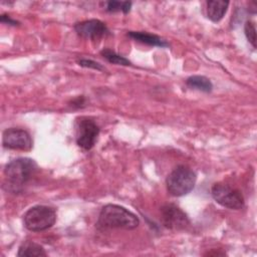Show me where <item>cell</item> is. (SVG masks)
I'll return each mask as SVG.
<instances>
[{"label": "cell", "instance_id": "cell-18", "mask_svg": "<svg viewBox=\"0 0 257 257\" xmlns=\"http://www.w3.org/2000/svg\"><path fill=\"white\" fill-rule=\"evenodd\" d=\"M0 21H1L2 23L9 24V25H13V26L18 25V21L12 19L10 16H8V15H6V14H2V15L0 16Z\"/></svg>", "mask_w": 257, "mask_h": 257}, {"label": "cell", "instance_id": "cell-7", "mask_svg": "<svg viewBox=\"0 0 257 257\" xmlns=\"http://www.w3.org/2000/svg\"><path fill=\"white\" fill-rule=\"evenodd\" d=\"M161 221L163 225L171 230H184L190 225L187 214L174 204H166L161 207Z\"/></svg>", "mask_w": 257, "mask_h": 257}, {"label": "cell", "instance_id": "cell-8", "mask_svg": "<svg viewBox=\"0 0 257 257\" xmlns=\"http://www.w3.org/2000/svg\"><path fill=\"white\" fill-rule=\"evenodd\" d=\"M2 144L6 149L18 151H30L33 146L30 134L25 130L16 127H10L3 132Z\"/></svg>", "mask_w": 257, "mask_h": 257}, {"label": "cell", "instance_id": "cell-5", "mask_svg": "<svg viewBox=\"0 0 257 257\" xmlns=\"http://www.w3.org/2000/svg\"><path fill=\"white\" fill-rule=\"evenodd\" d=\"M211 195L218 204L225 208L239 210L244 207V197L242 193L229 184H214L211 188Z\"/></svg>", "mask_w": 257, "mask_h": 257}, {"label": "cell", "instance_id": "cell-13", "mask_svg": "<svg viewBox=\"0 0 257 257\" xmlns=\"http://www.w3.org/2000/svg\"><path fill=\"white\" fill-rule=\"evenodd\" d=\"M186 84L193 88L204 92H211L213 89V84L209 78L203 75H192L187 78Z\"/></svg>", "mask_w": 257, "mask_h": 257}, {"label": "cell", "instance_id": "cell-11", "mask_svg": "<svg viewBox=\"0 0 257 257\" xmlns=\"http://www.w3.org/2000/svg\"><path fill=\"white\" fill-rule=\"evenodd\" d=\"M229 6L228 1L224 0H210L207 1V16L213 22L220 21L225 13L227 12V8Z\"/></svg>", "mask_w": 257, "mask_h": 257}, {"label": "cell", "instance_id": "cell-17", "mask_svg": "<svg viewBox=\"0 0 257 257\" xmlns=\"http://www.w3.org/2000/svg\"><path fill=\"white\" fill-rule=\"evenodd\" d=\"M77 63H78L80 66H82V67L92 68V69L100 70V71L104 70V67H103L100 63H98V62H96V61H93V60H91V59H79V60L77 61Z\"/></svg>", "mask_w": 257, "mask_h": 257}, {"label": "cell", "instance_id": "cell-10", "mask_svg": "<svg viewBox=\"0 0 257 257\" xmlns=\"http://www.w3.org/2000/svg\"><path fill=\"white\" fill-rule=\"evenodd\" d=\"M127 35L133 38L134 40L150 45V46H157V47H168L169 43L161 38L160 36L156 34H152L149 32H144V31H130Z\"/></svg>", "mask_w": 257, "mask_h": 257}, {"label": "cell", "instance_id": "cell-12", "mask_svg": "<svg viewBox=\"0 0 257 257\" xmlns=\"http://www.w3.org/2000/svg\"><path fill=\"white\" fill-rule=\"evenodd\" d=\"M17 255L19 257H34V256H46V252L43 247L32 241H25L18 249Z\"/></svg>", "mask_w": 257, "mask_h": 257}, {"label": "cell", "instance_id": "cell-3", "mask_svg": "<svg viewBox=\"0 0 257 257\" xmlns=\"http://www.w3.org/2000/svg\"><path fill=\"white\" fill-rule=\"evenodd\" d=\"M196 180L197 176L192 169L184 165L178 166L167 177V190L174 197L185 196L194 189Z\"/></svg>", "mask_w": 257, "mask_h": 257}, {"label": "cell", "instance_id": "cell-1", "mask_svg": "<svg viewBox=\"0 0 257 257\" xmlns=\"http://www.w3.org/2000/svg\"><path fill=\"white\" fill-rule=\"evenodd\" d=\"M139 224L140 220L137 215L126 208L115 204H107L102 207L98 215L96 227L99 230H134Z\"/></svg>", "mask_w": 257, "mask_h": 257}, {"label": "cell", "instance_id": "cell-4", "mask_svg": "<svg viewBox=\"0 0 257 257\" xmlns=\"http://www.w3.org/2000/svg\"><path fill=\"white\" fill-rule=\"evenodd\" d=\"M56 221V212L53 208L37 205L31 207L23 216V223L27 230L41 232L51 228Z\"/></svg>", "mask_w": 257, "mask_h": 257}, {"label": "cell", "instance_id": "cell-9", "mask_svg": "<svg viewBox=\"0 0 257 257\" xmlns=\"http://www.w3.org/2000/svg\"><path fill=\"white\" fill-rule=\"evenodd\" d=\"M75 32L83 38L90 40H98L109 34L106 25L98 19H89L77 22L74 25Z\"/></svg>", "mask_w": 257, "mask_h": 257}, {"label": "cell", "instance_id": "cell-15", "mask_svg": "<svg viewBox=\"0 0 257 257\" xmlns=\"http://www.w3.org/2000/svg\"><path fill=\"white\" fill-rule=\"evenodd\" d=\"M132 8V2L128 1H124V2H120V1H106L104 2V9L107 12H118L121 11L122 13L126 14L130 12Z\"/></svg>", "mask_w": 257, "mask_h": 257}, {"label": "cell", "instance_id": "cell-14", "mask_svg": "<svg viewBox=\"0 0 257 257\" xmlns=\"http://www.w3.org/2000/svg\"><path fill=\"white\" fill-rule=\"evenodd\" d=\"M100 54L110 63H113V64H118V65H131L132 62L125 58L124 56H121L119 54H117L116 52H114L113 50L111 49H103L100 51Z\"/></svg>", "mask_w": 257, "mask_h": 257}, {"label": "cell", "instance_id": "cell-2", "mask_svg": "<svg viewBox=\"0 0 257 257\" xmlns=\"http://www.w3.org/2000/svg\"><path fill=\"white\" fill-rule=\"evenodd\" d=\"M36 169V163L29 158H18L9 162L4 169L8 190L12 193H20L31 180Z\"/></svg>", "mask_w": 257, "mask_h": 257}, {"label": "cell", "instance_id": "cell-6", "mask_svg": "<svg viewBox=\"0 0 257 257\" xmlns=\"http://www.w3.org/2000/svg\"><path fill=\"white\" fill-rule=\"evenodd\" d=\"M99 134V126L88 117H79L75 124V140L78 147L85 151L93 148Z\"/></svg>", "mask_w": 257, "mask_h": 257}, {"label": "cell", "instance_id": "cell-16", "mask_svg": "<svg viewBox=\"0 0 257 257\" xmlns=\"http://www.w3.org/2000/svg\"><path fill=\"white\" fill-rule=\"evenodd\" d=\"M244 32H245L246 38L251 43L253 48H256V29H255V24L253 21H251V20L246 21V23L244 25Z\"/></svg>", "mask_w": 257, "mask_h": 257}]
</instances>
